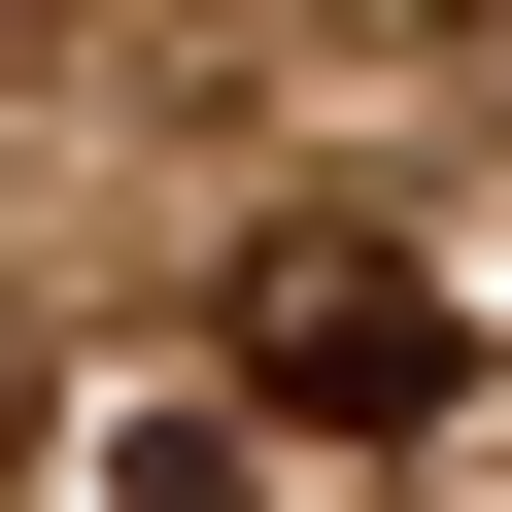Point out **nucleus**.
<instances>
[{
	"label": "nucleus",
	"instance_id": "nucleus-1",
	"mask_svg": "<svg viewBox=\"0 0 512 512\" xmlns=\"http://www.w3.org/2000/svg\"><path fill=\"white\" fill-rule=\"evenodd\" d=\"M478 376V308L410 274V239H239V410H274V444H410Z\"/></svg>",
	"mask_w": 512,
	"mask_h": 512
},
{
	"label": "nucleus",
	"instance_id": "nucleus-2",
	"mask_svg": "<svg viewBox=\"0 0 512 512\" xmlns=\"http://www.w3.org/2000/svg\"><path fill=\"white\" fill-rule=\"evenodd\" d=\"M103 512H239V444H205V410H137V478H103Z\"/></svg>",
	"mask_w": 512,
	"mask_h": 512
}]
</instances>
